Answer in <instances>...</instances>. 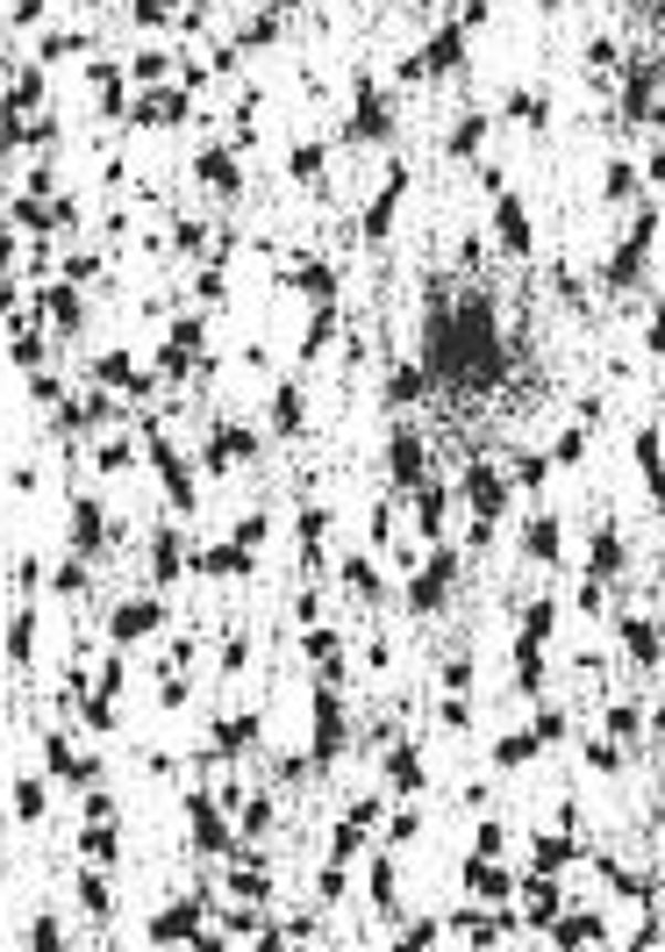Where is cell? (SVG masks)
I'll return each instance as SVG.
<instances>
[{"label":"cell","instance_id":"obj_1","mask_svg":"<svg viewBox=\"0 0 665 952\" xmlns=\"http://www.w3.org/2000/svg\"><path fill=\"white\" fill-rule=\"evenodd\" d=\"M193 852H208V859H236V830H230V816H222L215 795H193Z\"/></svg>","mask_w":665,"mask_h":952},{"label":"cell","instance_id":"obj_2","mask_svg":"<svg viewBox=\"0 0 665 952\" xmlns=\"http://www.w3.org/2000/svg\"><path fill=\"white\" fill-rule=\"evenodd\" d=\"M201 931H208V902H172V910H158V917H150V945H158V952L193 945Z\"/></svg>","mask_w":665,"mask_h":952},{"label":"cell","instance_id":"obj_3","mask_svg":"<svg viewBox=\"0 0 665 952\" xmlns=\"http://www.w3.org/2000/svg\"><path fill=\"white\" fill-rule=\"evenodd\" d=\"M601 939H609V917L601 910H558L551 917V945L558 952H594Z\"/></svg>","mask_w":665,"mask_h":952},{"label":"cell","instance_id":"obj_4","mask_svg":"<svg viewBox=\"0 0 665 952\" xmlns=\"http://www.w3.org/2000/svg\"><path fill=\"white\" fill-rule=\"evenodd\" d=\"M516 881H522V873H516V867H502V859H473V867H465V888H473L479 902H494V910H502V902L516 896Z\"/></svg>","mask_w":665,"mask_h":952},{"label":"cell","instance_id":"obj_5","mask_svg":"<svg viewBox=\"0 0 665 952\" xmlns=\"http://www.w3.org/2000/svg\"><path fill=\"white\" fill-rule=\"evenodd\" d=\"M366 881H372V910H380V917H401V859L380 852V859L366 867Z\"/></svg>","mask_w":665,"mask_h":952},{"label":"cell","instance_id":"obj_6","mask_svg":"<svg viewBox=\"0 0 665 952\" xmlns=\"http://www.w3.org/2000/svg\"><path fill=\"white\" fill-rule=\"evenodd\" d=\"M80 845H86V859H94V867H115V859H123V830H115V816L86 824V830H80Z\"/></svg>","mask_w":665,"mask_h":952},{"label":"cell","instance_id":"obj_7","mask_svg":"<svg viewBox=\"0 0 665 952\" xmlns=\"http://www.w3.org/2000/svg\"><path fill=\"white\" fill-rule=\"evenodd\" d=\"M80 910L94 917V924H108V917H115V888H108V873H101V867L80 873Z\"/></svg>","mask_w":665,"mask_h":952},{"label":"cell","instance_id":"obj_8","mask_svg":"<svg viewBox=\"0 0 665 952\" xmlns=\"http://www.w3.org/2000/svg\"><path fill=\"white\" fill-rule=\"evenodd\" d=\"M230 896H236V902H265V896H272V873L258 867V859H244V867L230 873Z\"/></svg>","mask_w":665,"mask_h":952},{"label":"cell","instance_id":"obj_9","mask_svg":"<svg viewBox=\"0 0 665 952\" xmlns=\"http://www.w3.org/2000/svg\"><path fill=\"white\" fill-rule=\"evenodd\" d=\"M387 781H394L401 795H415V788H422V752H408V745H401L394 760H387Z\"/></svg>","mask_w":665,"mask_h":952},{"label":"cell","instance_id":"obj_10","mask_svg":"<svg viewBox=\"0 0 665 952\" xmlns=\"http://www.w3.org/2000/svg\"><path fill=\"white\" fill-rule=\"evenodd\" d=\"M43 809H51V788H43V781H22V788H14V816H22V824H43Z\"/></svg>","mask_w":665,"mask_h":952},{"label":"cell","instance_id":"obj_11","mask_svg":"<svg viewBox=\"0 0 665 952\" xmlns=\"http://www.w3.org/2000/svg\"><path fill=\"white\" fill-rule=\"evenodd\" d=\"M29 952H72L65 924H57V917H36V924H29Z\"/></svg>","mask_w":665,"mask_h":952},{"label":"cell","instance_id":"obj_12","mask_svg":"<svg viewBox=\"0 0 665 952\" xmlns=\"http://www.w3.org/2000/svg\"><path fill=\"white\" fill-rule=\"evenodd\" d=\"M344 896H351V873H344L337 859H329V867L315 873V902H344Z\"/></svg>","mask_w":665,"mask_h":952},{"label":"cell","instance_id":"obj_13","mask_svg":"<svg viewBox=\"0 0 665 952\" xmlns=\"http://www.w3.org/2000/svg\"><path fill=\"white\" fill-rule=\"evenodd\" d=\"M530 752H537V737H502V745H494V766H502V774H516Z\"/></svg>","mask_w":665,"mask_h":952},{"label":"cell","instance_id":"obj_14","mask_svg":"<svg viewBox=\"0 0 665 952\" xmlns=\"http://www.w3.org/2000/svg\"><path fill=\"white\" fill-rule=\"evenodd\" d=\"M394 952H436V924H430V917H415V924L401 931V945H394Z\"/></svg>","mask_w":665,"mask_h":952},{"label":"cell","instance_id":"obj_15","mask_svg":"<svg viewBox=\"0 0 665 952\" xmlns=\"http://www.w3.org/2000/svg\"><path fill=\"white\" fill-rule=\"evenodd\" d=\"M244 838H272V795L244 803Z\"/></svg>","mask_w":665,"mask_h":952},{"label":"cell","instance_id":"obj_16","mask_svg":"<svg viewBox=\"0 0 665 952\" xmlns=\"http://www.w3.org/2000/svg\"><path fill=\"white\" fill-rule=\"evenodd\" d=\"M508 852V830L502 824H479V859H502Z\"/></svg>","mask_w":665,"mask_h":952},{"label":"cell","instance_id":"obj_17","mask_svg":"<svg viewBox=\"0 0 665 952\" xmlns=\"http://www.w3.org/2000/svg\"><path fill=\"white\" fill-rule=\"evenodd\" d=\"M415 838H422V816L401 809V816H394V845H415Z\"/></svg>","mask_w":665,"mask_h":952}]
</instances>
